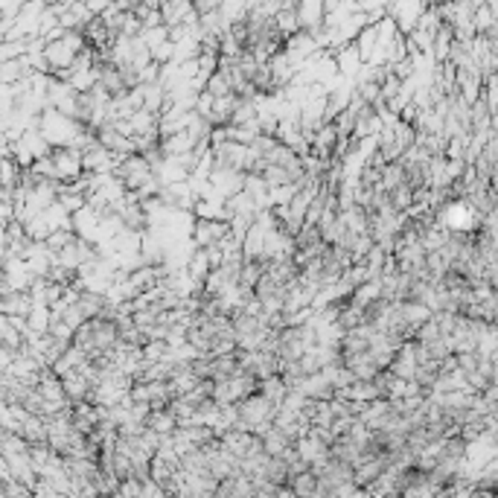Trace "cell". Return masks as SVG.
<instances>
[{"instance_id":"1","label":"cell","mask_w":498,"mask_h":498,"mask_svg":"<svg viewBox=\"0 0 498 498\" xmlns=\"http://www.w3.org/2000/svg\"><path fill=\"white\" fill-rule=\"evenodd\" d=\"M236 408H239V420L248 425V432L259 422H274V411H277L274 402H268L259 391L242 396L239 402H236Z\"/></svg>"},{"instance_id":"2","label":"cell","mask_w":498,"mask_h":498,"mask_svg":"<svg viewBox=\"0 0 498 498\" xmlns=\"http://www.w3.org/2000/svg\"><path fill=\"white\" fill-rule=\"evenodd\" d=\"M210 152H213L216 166H230V170H239V172L248 170V146L245 143H236V140H222V143L210 146Z\"/></svg>"},{"instance_id":"3","label":"cell","mask_w":498,"mask_h":498,"mask_svg":"<svg viewBox=\"0 0 498 498\" xmlns=\"http://www.w3.org/2000/svg\"><path fill=\"white\" fill-rule=\"evenodd\" d=\"M425 6H429L425 0H393V4L388 6V15L396 20V30L399 32H411L417 18L422 15Z\"/></svg>"},{"instance_id":"4","label":"cell","mask_w":498,"mask_h":498,"mask_svg":"<svg viewBox=\"0 0 498 498\" xmlns=\"http://www.w3.org/2000/svg\"><path fill=\"white\" fill-rule=\"evenodd\" d=\"M227 230L230 227L225 219H196L193 230H189V239L196 242V248H207V245H216Z\"/></svg>"},{"instance_id":"5","label":"cell","mask_w":498,"mask_h":498,"mask_svg":"<svg viewBox=\"0 0 498 498\" xmlns=\"http://www.w3.org/2000/svg\"><path fill=\"white\" fill-rule=\"evenodd\" d=\"M297 23L306 32H318L324 27V15H326V0H297L295 4Z\"/></svg>"},{"instance_id":"6","label":"cell","mask_w":498,"mask_h":498,"mask_svg":"<svg viewBox=\"0 0 498 498\" xmlns=\"http://www.w3.org/2000/svg\"><path fill=\"white\" fill-rule=\"evenodd\" d=\"M266 64H268V73H271V85H274V90L286 88V85L295 79V73H297V67L292 64L289 53L283 50V47H280L277 53H271V56H268V61H266Z\"/></svg>"},{"instance_id":"7","label":"cell","mask_w":498,"mask_h":498,"mask_svg":"<svg viewBox=\"0 0 498 498\" xmlns=\"http://www.w3.org/2000/svg\"><path fill=\"white\" fill-rule=\"evenodd\" d=\"M213 186L219 189V196H233V193H239L242 189V181H245V172H239V170H230V166H216L213 163V172H210V178H207Z\"/></svg>"},{"instance_id":"8","label":"cell","mask_w":498,"mask_h":498,"mask_svg":"<svg viewBox=\"0 0 498 498\" xmlns=\"http://www.w3.org/2000/svg\"><path fill=\"white\" fill-rule=\"evenodd\" d=\"M391 402L385 399V396H376V399H370V402H364V408H362V414H359V420L367 425L370 432H382L385 429V422L391 420Z\"/></svg>"},{"instance_id":"9","label":"cell","mask_w":498,"mask_h":498,"mask_svg":"<svg viewBox=\"0 0 498 498\" xmlns=\"http://www.w3.org/2000/svg\"><path fill=\"white\" fill-rule=\"evenodd\" d=\"M332 59H336L338 76H344V79H355V73H359V67L364 64V61H362V56H359V50H355V44H352V41L341 44L338 50H332Z\"/></svg>"},{"instance_id":"10","label":"cell","mask_w":498,"mask_h":498,"mask_svg":"<svg viewBox=\"0 0 498 498\" xmlns=\"http://www.w3.org/2000/svg\"><path fill=\"white\" fill-rule=\"evenodd\" d=\"M336 140H338V134H336V129H332V123H321L318 129H315V134H312V155L315 158H321L324 163H329V158H332V149H336Z\"/></svg>"},{"instance_id":"11","label":"cell","mask_w":498,"mask_h":498,"mask_svg":"<svg viewBox=\"0 0 498 498\" xmlns=\"http://www.w3.org/2000/svg\"><path fill=\"white\" fill-rule=\"evenodd\" d=\"M297 391H300L303 396H309V399H329V396H332V385L321 376V370L306 373V376L300 379Z\"/></svg>"},{"instance_id":"12","label":"cell","mask_w":498,"mask_h":498,"mask_svg":"<svg viewBox=\"0 0 498 498\" xmlns=\"http://www.w3.org/2000/svg\"><path fill=\"white\" fill-rule=\"evenodd\" d=\"M242 189L254 198V204L263 210V207H268V184H266V178L259 175V172H245V181H242Z\"/></svg>"},{"instance_id":"13","label":"cell","mask_w":498,"mask_h":498,"mask_svg":"<svg viewBox=\"0 0 498 498\" xmlns=\"http://www.w3.org/2000/svg\"><path fill=\"white\" fill-rule=\"evenodd\" d=\"M256 391L263 393L268 402H274V405H280L283 402V396H286V382L280 379V373H271V376H266V379H256Z\"/></svg>"},{"instance_id":"14","label":"cell","mask_w":498,"mask_h":498,"mask_svg":"<svg viewBox=\"0 0 498 498\" xmlns=\"http://www.w3.org/2000/svg\"><path fill=\"white\" fill-rule=\"evenodd\" d=\"M315 484H318V475H315V472H312L309 466L300 469L297 475L289 478V490H292V495H303V498H312V495H315Z\"/></svg>"},{"instance_id":"15","label":"cell","mask_w":498,"mask_h":498,"mask_svg":"<svg viewBox=\"0 0 498 498\" xmlns=\"http://www.w3.org/2000/svg\"><path fill=\"white\" fill-rule=\"evenodd\" d=\"M271 20H274V27H277L280 38H286V35H292V32H297V30H300L295 6H280V9L274 12V18H271Z\"/></svg>"},{"instance_id":"16","label":"cell","mask_w":498,"mask_h":498,"mask_svg":"<svg viewBox=\"0 0 498 498\" xmlns=\"http://www.w3.org/2000/svg\"><path fill=\"white\" fill-rule=\"evenodd\" d=\"M259 175L266 178V184H268V186H280V184L303 181V175H295L292 170H286V166H277V163H266L263 170H259Z\"/></svg>"},{"instance_id":"17","label":"cell","mask_w":498,"mask_h":498,"mask_svg":"<svg viewBox=\"0 0 498 498\" xmlns=\"http://www.w3.org/2000/svg\"><path fill=\"white\" fill-rule=\"evenodd\" d=\"M129 126H131L134 134L158 131V114H152V111H146V108H137V111H131V117H129ZM134 134H131V137H134Z\"/></svg>"},{"instance_id":"18","label":"cell","mask_w":498,"mask_h":498,"mask_svg":"<svg viewBox=\"0 0 498 498\" xmlns=\"http://www.w3.org/2000/svg\"><path fill=\"white\" fill-rule=\"evenodd\" d=\"M149 429H155L158 434H172L178 429V420L166 411V408H152L149 411V420H146Z\"/></svg>"},{"instance_id":"19","label":"cell","mask_w":498,"mask_h":498,"mask_svg":"<svg viewBox=\"0 0 498 498\" xmlns=\"http://www.w3.org/2000/svg\"><path fill=\"white\" fill-rule=\"evenodd\" d=\"M186 149H193V140H189L186 129L160 137V155H181V152H186Z\"/></svg>"},{"instance_id":"20","label":"cell","mask_w":498,"mask_h":498,"mask_svg":"<svg viewBox=\"0 0 498 498\" xmlns=\"http://www.w3.org/2000/svg\"><path fill=\"white\" fill-rule=\"evenodd\" d=\"M402 181H405V166H402L399 160H391L382 166V175H379V186L385 189V193H391L393 186H399Z\"/></svg>"},{"instance_id":"21","label":"cell","mask_w":498,"mask_h":498,"mask_svg":"<svg viewBox=\"0 0 498 498\" xmlns=\"http://www.w3.org/2000/svg\"><path fill=\"white\" fill-rule=\"evenodd\" d=\"M236 370V355L222 352V355H210V379H227Z\"/></svg>"},{"instance_id":"22","label":"cell","mask_w":498,"mask_h":498,"mask_svg":"<svg viewBox=\"0 0 498 498\" xmlns=\"http://www.w3.org/2000/svg\"><path fill=\"white\" fill-rule=\"evenodd\" d=\"M472 27H475V32H478V35H487L490 30H495V27H498V15L481 4L478 9H472Z\"/></svg>"},{"instance_id":"23","label":"cell","mask_w":498,"mask_h":498,"mask_svg":"<svg viewBox=\"0 0 498 498\" xmlns=\"http://www.w3.org/2000/svg\"><path fill=\"white\" fill-rule=\"evenodd\" d=\"M186 274L193 277L196 283H204V277H207V271H210V263H207V254H204V248H196L193 251V256L186 259Z\"/></svg>"},{"instance_id":"24","label":"cell","mask_w":498,"mask_h":498,"mask_svg":"<svg viewBox=\"0 0 498 498\" xmlns=\"http://www.w3.org/2000/svg\"><path fill=\"white\" fill-rule=\"evenodd\" d=\"M352 44H355V50H359L362 61H367V59H370V53H373V47H376V27H373V23L362 27V30H359V35L352 38Z\"/></svg>"},{"instance_id":"25","label":"cell","mask_w":498,"mask_h":498,"mask_svg":"<svg viewBox=\"0 0 498 498\" xmlns=\"http://www.w3.org/2000/svg\"><path fill=\"white\" fill-rule=\"evenodd\" d=\"M166 100V90L160 88V82H149L143 85V108L152 114H160V105Z\"/></svg>"},{"instance_id":"26","label":"cell","mask_w":498,"mask_h":498,"mask_svg":"<svg viewBox=\"0 0 498 498\" xmlns=\"http://www.w3.org/2000/svg\"><path fill=\"white\" fill-rule=\"evenodd\" d=\"M391 129H393V146L399 149V155L405 152L408 146H414V126H411V123H402V120H396Z\"/></svg>"},{"instance_id":"27","label":"cell","mask_w":498,"mask_h":498,"mask_svg":"<svg viewBox=\"0 0 498 498\" xmlns=\"http://www.w3.org/2000/svg\"><path fill=\"white\" fill-rule=\"evenodd\" d=\"M256 117V105H254V100H245V97H239V102H236V108H233V114H230V126H242V123H251Z\"/></svg>"},{"instance_id":"28","label":"cell","mask_w":498,"mask_h":498,"mask_svg":"<svg viewBox=\"0 0 498 498\" xmlns=\"http://www.w3.org/2000/svg\"><path fill=\"white\" fill-rule=\"evenodd\" d=\"M137 35H140V41H143L149 50H152V47H158L160 41L170 38V27H166V23H158V27H143Z\"/></svg>"},{"instance_id":"29","label":"cell","mask_w":498,"mask_h":498,"mask_svg":"<svg viewBox=\"0 0 498 498\" xmlns=\"http://www.w3.org/2000/svg\"><path fill=\"white\" fill-rule=\"evenodd\" d=\"M204 90H210L213 97H225V93H230V82H227V73H225L222 67H219V70H213V73H210V79H207Z\"/></svg>"},{"instance_id":"30","label":"cell","mask_w":498,"mask_h":498,"mask_svg":"<svg viewBox=\"0 0 498 498\" xmlns=\"http://www.w3.org/2000/svg\"><path fill=\"white\" fill-rule=\"evenodd\" d=\"M213 100H216V97H213L210 90H198V93H196V105H193V111H196L198 117H204L207 123H210V114H213Z\"/></svg>"},{"instance_id":"31","label":"cell","mask_w":498,"mask_h":498,"mask_svg":"<svg viewBox=\"0 0 498 498\" xmlns=\"http://www.w3.org/2000/svg\"><path fill=\"white\" fill-rule=\"evenodd\" d=\"M152 61H158V64H166V61H172V56H175V44L166 38V41H160L158 47H152Z\"/></svg>"},{"instance_id":"32","label":"cell","mask_w":498,"mask_h":498,"mask_svg":"<svg viewBox=\"0 0 498 498\" xmlns=\"http://www.w3.org/2000/svg\"><path fill=\"white\" fill-rule=\"evenodd\" d=\"M163 352H166V341L149 338V341L143 344V362H158V359H163Z\"/></svg>"},{"instance_id":"33","label":"cell","mask_w":498,"mask_h":498,"mask_svg":"<svg viewBox=\"0 0 498 498\" xmlns=\"http://www.w3.org/2000/svg\"><path fill=\"white\" fill-rule=\"evenodd\" d=\"M158 73H160V64L158 61H149L137 70V82L140 85H149V82H158Z\"/></svg>"},{"instance_id":"34","label":"cell","mask_w":498,"mask_h":498,"mask_svg":"<svg viewBox=\"0 0 498 498\" xmlns=\"http://www.w3.org/2000/svg\"><path fill=\"white\" fill-rule=\"evenodd\" d=\"M20 6H23V0H0V15H4V18H15Z\"/></svg>"},{"instance_id":"35","label":"cell","mask_w":498,"mask_h":498,"mask_svg":"<svg viewBox=\"0 0 498 498\" xmlns=\"http://www.w3.org/2000/svg\"><path fill=\"white\" fill-rule=\"evenodd\" d=\"M82 4L88 6L90 15H102V12L111 6V0H82Z\"/></svg>"},{"instance_id":"36","label":"cell","mask_w":498,"mask_h":498,"mask_svg":"<svg viewBox=\"0 0 498 498\" xmlns=\"http://www.w3.org/2000/svg\"><path fill=\"white\" fill-rule=\"evenodd\" d=\"M222 0H193V9L201 15V12H213V9H219Z\"/></svg>"},{"instance_id":"37","label":"cell","mask_w":498,"mask_h":498,"mask_svg":"<svg viewBox=\"0 0 498 498\" xmlns=\"http://www.w3.org/2000/svg\"><path fill=\"white\" fill-rule=\"evenodd\" d=\"M414 117H417V105H414V102H408L405 108L399 111V120H402V123H414Z\"/></svg>"},{"instance_id":"38","label":"cell","mask_w":498,"mask_h":498,"mask_svg":"<svg viewBox=\"0 0 498 498\" xmlns=\"http://www.w3.org/2000/svg\"><path fill=\"white\" fill-rule=\"evenodd\" d=\"M30 321H32V326H35V329H41V332L47 329V315H44V309L32 312V318H30Z\"/></svg>"},{"instance_id":"39","label":"cell","mask_w":498,"mask_h":498,"mask_svg":"<svg viewBox=\"0 0 498 498\" xmlns=\"http://www.w3.org/2000/svg\"><path fill=\"white\" fill-rule=\"evenodd\" d=\"M0 18H4V15H0Z\"/></svg>"}]
</instances>
